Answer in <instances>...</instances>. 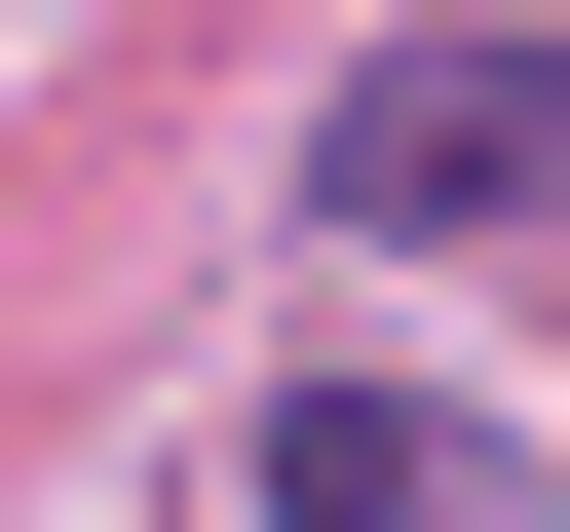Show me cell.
Wrapping results in <instances>:
<instances>
[{
    "instance_id": "6da1fadb",
    "label": "cell",
    "mask_w": 570,
    "mask_h": 532,
    "mask_svg": "<svg viewBox=\"0 0 570 532\" xmlns=\"http://www.w3.org/2000/svg\"><path fill=\"white\" fill-rule=\"evenodd\" d=\"M305 190H343V228H570V39H419V77H343Z\"/></svg>"
},
{
    "instance_id": "7a4b0ae2",
    "label": "cell",
    "mask_w": 570,
    "mask_h": 532,
    "mask_svg": "<svg viewBox=\"0 0 570 532\" xmlns=\"http://www.w3.org/2000/svg\"><path fill=\"white\" fill-rule=\"evenodd\" d=\"M266 532H456V418L419 381H305V418H266Z\"/></svg>"
}]
</instances>
